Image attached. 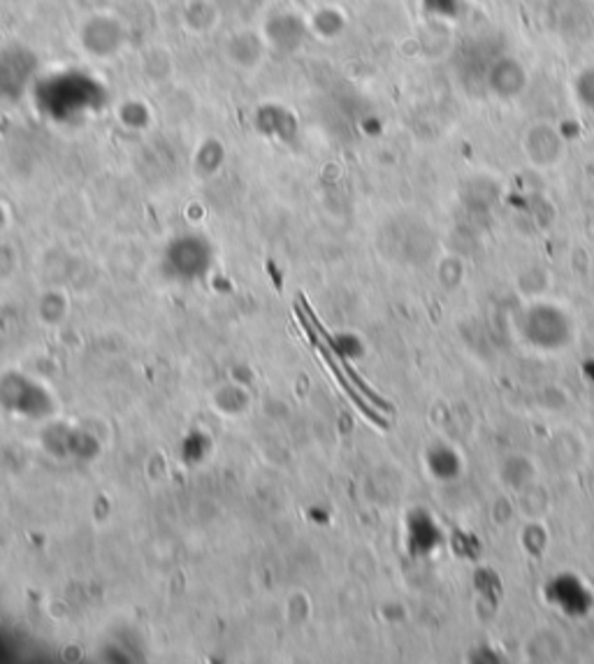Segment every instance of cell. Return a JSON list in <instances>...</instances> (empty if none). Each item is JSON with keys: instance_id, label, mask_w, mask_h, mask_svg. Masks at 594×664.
Segmentation results:
<instances>
[{"instance_id": "6da1fadb", "label": "cell", "mask_w": 594, "mask_h": 664, "mask_svg": "<svg viewBox=\"0 0 594 664\" xmlns=\"http://www.w3.org/2000/svg\"><path fill=\"white\" fill-rule=\"evenodd\" d=\"M300 323H302V328H305V332L307 335L311 337V342H313V346L319 348V354L323 356V360L330 365V370H332V375H334V379L340 381V386L342 389L346 391V395L351 398V402L356 404V407L371 420V423H377L379 428H385V420L369 407V404L363 400V395L367 398V400H371L375 404H379V407L383 410V412H393V407H390V404L385 402V400H381L375 391L371 389H367L365 386V381L351 370V367L346 365V360H340V356L332 352L330 348V344H328V335H325V330H323V325L319 323V319L313 317V311L309 309V305L305 303V298H300Z\"/></svg>"}]
</instances>
